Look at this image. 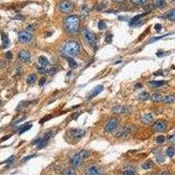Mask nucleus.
Wrapping results in <instances>:
<instances>
[{
	"label": "nucleus",
	"mask_w": 175,
	"mask_h": 175,
	"mask_svg": "<svg viewBox=\"0 0 175 175\" xmlns=\"http://www.w3.org/2000/svg\"><path fill=\"white\" fill-rule=\"evenodd\" d=\"M80 52V45L76 41H68L62 48V54L67 57L76 56Z\"/></svg>",
	"instance_id": "1"
},
{
	"label": "nucleus",
	"mask_w": 175,
	"mask_h": 175,
	"mask_svg": "<svg viewBox=\"0 0 175 175\" xmlns=\"http://www.w3.org/2000/svg\"><path fill=\"white\" fill-rule=\"evenodd\" d=\"M65 26L69 33H76L79 31L80 19L77 16H69L65 19Z\"/></svg>",
	"instance_id": "2"
},
{
	"label": "nucleus",
	"mask_w": 175,
	"mask_h": 175,
	"mask_svg": "<svg viewBox=\"0 0 175 175\" xmlns=\"http://www.w3.org/2000/svg\"><path fill=\"white\" fill-rule=\"evenodd\" d=\"M117 127H118V120L116 118H110L109 120H108L106 124H105L104 131L105 132L107 133H111L116 131Z\"/></svg>",
	"instance_id": "3"
},
{
	"label": "nucleus",
	"mask_w": 175,
	"mask_h": 175,
	"mask_svg": "<svg viewBox=\"0 0 175 175\" xmlns=\"http://www.w3.org/2000/svg\"><path fill=\"white\" fill-rule=\"evenodd\" d=\"M83 36H84L85 40H86V42L88 43V44H89L92 46H96V36L95 33H93L92 32L89 31V30H84V32H83Z\"/></svg>",
	"instance_id": "4"
},
{
	"label": "nucleus",
	"mask_w": 175,
	"mask_h": 175,
	"mask_svg": "<svg viewBox=\"0 0 175 175\" xmlns=\"http://www.w3.org/2000/svg\"><path fill=\"white\" fill-rule=\"evenodd\" d=\"M86 175H105L96 165H90L86 168Z\"/></svg>",
	"instance_id": "5"
},
{
	"label": "nucleus",
	"mask_w": 175,
	"mask_h": 175,
	"mask_svg": "<svg viewBox=\"0 0 175 175\" xmlns=\"http://www.w3.org/2000/svg\"><path fill=\"white\" fill-rule=\"evenodd\" d=\"M59 9L61 12L63 13H68V12H71L72 11V9H73V5L72 4L68 1V0H64L62 2L60 3V5H59Z\"/></svg>",
	"instance_id": "6"
},
{
	"label": "nucleus",
	"mask_w": 175,
	"mask_h": 175,
	"mask_svg": "<svg viewBox=\"0 0 175 175\" xmlns=\"http://www.w3.org/2000/svg\"><path fill=\"white\" fill-rule=\"evenodd\" d=\"M33 39V35L26 31H22L19 33V40L22 43H28Z\"/></svg>",
	"instance_id": "7"
},
{
	"label": "nucleus",
	"mask_w": 175,
	"mask_h": 175,
	"mask_svg": "<svg viewBox=\"0 0 175 175\" xmlns=\"http://www.w3.org/2000/svg\"><path fill=\"white\" fill-rule=\"evenodd\" d=\"M19 59L21 62L23 63H28L31 60V55H30V53L26 50H21L19 53Z\"/></svg>",
	"instance_id": "8"
},
{
	"label": "nucleus",
	"mask_w": 175,
	"mask_h": 175,
	"mask_svg": "<svg viewBox=\"0 0 175 175\" xmlns=\"http://www.w3.org/2000/svg\"><path fill=\"white\" fill-rule=\"evenodd\" d=\"M103 90V85H98V86L95 87L94 89H93L89 93V95H88V96H87V99H89V100L92 99V98H94L95 96H96L97 95H99Z\"/></svg>",
	"instance_id": "9"
},
{
	"label": "nucleus",
	"mask_w": 175,
	"mask_h": 175,
	"mask_svg": "<svg viewBox=\"0 0 175 175\" xmlns=\"http://www.w3.org/2000/svg\"><path fill=\"white\" fill-rule=\"evenodd\" d=\"M81 161V159L80 158L79 153H75V154L71 158V159H70V165H71L72 168L75 169V168H77L78 166H80Z\"/></svg>",
	"instance_id": "10"
},
{
	"label": "nucleus",
	"mask_w": 175,
	"mask_h": 175,
	"mask_svg": "<svg viewBox=\"0 0 175 175\" xmlns=\"http://www.w3.org/2000/svg\"><path fill=\"white\" fill-rule=\"evenodd\" d=\"M166 122L161 121V120L157 121L156 123L153 124V130H154L155 131H159V132H160V131H166Z\"/></svg>",
	"instance_id": "11"
},
{
	"label": "nucleus",
	"mask_w": 175,
	"mask_h": 175,
	"mask_svg": "<svg viewBox=\"0 0 175 175\" xmlns=\"http://www.w3.org/2000/svg\"><path fill=\"white\" fill-rule=\"evenodd\" d=\"M52 134H53V132H52V131H49V132H47L46 135H45L44 138H41L40 143H39V144L37 145L38 149H41V148L45 147V146L46 145V144H47V142H48V141H49L50 138H51Z\"/></svg>",
	"instance_id": "12"
},
{
	"label": "nucleus",
	"mask_w": 175,
	"mask_h": 175,
	"mask_svg": "<svg viewBox=\"0 0 175 175\" xmlns=\"http://www.w3.org/2000/svg\"><path fill=\"white\" fill-rule=\"evenodd\" d=\"M140 121H141V123H143L144 124H150L153 121V116L151 113L144 114L140 117Z\"/></svg>",
	"instance_id": "13"
},
{
	"label": "nucleus",
	"mask_w": 175,
	"mask_h": 175,
	"mask_svg": "<svg viewBox=\"0 0 175 175\" xmlns=\"http://www.w3.org/2000/svg\"><path fill=\"white\" fill-rule=\"evenodd\" d=\"M86 131L83 129H74L71 131V135L74 138H81L85 135Z\"/></svg>",
	"instance_id": "14"
},
{
	"label": "nucleus",
	"mask_w": 175,
	"mask_h": 175,
	"mask_svg": "<svg viewBox=\"0 0 175 175\" xmlns=\"http://www.w3.org/2000/svg\"><path fill=\"white\" fill-rule=\"evenodd\" d=\"M128 110V109L124 106H121V105H116V106H114L112 108V111L114 113H116V114H124V113H126Z\"/></svg>",
	"instance_id": "15"
},
{
	"label": "nucleus",
	"mask_w": 175,
	"mask_h": 175,
	"mask_svg": "<svg viewBox=\"0 0 175 175\" xmlns=\"http://www.w3.org/2000/svg\"><path fill=\"white\" fill-rule=\"evenodd\" d=\"M32 103H30L29 101H21L20 103L18 104V106H17V111H21L23 110L24 109H26V107H27L28 105H30Z\"/></svg>",
	"instance_id": "16"
},
{
	"label": "nucleus",
	"mask_w": 175,
	"mask_h": 175,
	"mask_svg": "<svg viewBox=\"0 0 175 175\" xmlns=\"http://www.w3.org/2000/svg\"><path fill=\"white\" fill-rule=\"evenodd\" d=\"M2 47L3 48H7L8 46H10V39L8 38V36L5 33H2Z\"/></svg>",
	"instance_id": "17"
},
{
	"label": "nucleus",
	"mask_w": 175,
	"mask_h": 175,
	"mask_svg": "<svg viewBox=\"0 0 175 175\" xmlns=\"http://www.w3.org/2000/svg\"><path fill=\"white\" fill-rule=\"evenodd\" d=\"M146 15V13H143V14H139L138 16H135L134 18L130 20V26H134V25L138 24V22L142 19V17H144Z\"/></svg>",
	"instance_id": "18"
},
{
	"label": "nucleus",
	"mask_w": 175,
	"mask_h": 175,
	"mask_svg": "<svg viewBox=\"0 0 175 175\" xmlns=\"http://www.w3.org/2000/svg\"><path fill=\"white\" fill-rule=\"evenodd\" d=\"M38 61H39V65L41 67H43V68H46L49 65V61L45 56H39V59H38Z\"/></svg>",
	"instance_id": "19"
},
{
	"label": "nucleus",
	"mask_w": 175,
	"mask_h": 175,
	"mask_svg": "<svg viewBox=\"0 0 175 175\" xmlns=\"http://www.w3.org/2000/svg\"><path fill=\"white\" fill-rule=\"evenodd\" d=\"M149 84L151 85L152 88H159V87H161L166 84V81H151L149 82Z\"/></svg>",
	"instance_id": "20"
},
{
	"label": "nucleus",
	"mask_w": 175,
	"mask_h": 175,
	"mask_svg": "<svg viewBox=\"0 0 175 175\" xmlns=\"http://www.w3.org/2000/svg\"><path fill=\"white\" fill-rule=\"evenodd\" d=\"M163 96L160 94H153L152 96H151V99L152 102H154V103H160V102L163 101Z\"/></svg>",
	"instance_id": "21"
},
{
	"label": "nucleus",
	"mask_w": 175,
	"mask_h": 175,
	"mask_svg": "<svg viewBox=\"0 0 175 175\" xmlns=\"http://www.w3.org/2000/svg\"><path fill=\"white\" fill-rule=\"evenodd\" d=\"M32 127H33V124H24V125L21 126V127L19 129V134H22V133L27 131L28 130H30Z\"/></svg>",
	"instance_id": "22"
},
{
	"label": "nucleus",
	"mask_w": 175,
	"mask_h": 175,
	"mask_svg": "<svg viewBox=\"0 0 175 175\" xmlns=\"http://www.w3.org/2000/svg\"><path fill=\"white\" fill-rule=\"evenodd\" d=\"M67 61H68V66L70 67L71 68H74L77 67V62L74 61V59L73 57H67Z\"/></svg>",
	"instance_id": "23"
},
{
	"label": "nucleus",
	"mask_w": 175,
	"mask_h": 175,
	"mask_svg": "<svg viewBox=\"0 0 175 175\" xmlns=\"http://www.w3.org/2000/svg\"><path fill=\"white\" fill-rule=\"evenodd\" d=\"M37 80V76L35 74H31L27 76V79H26V81H27L28 84H33V83L36 81Z\"/></svg>",
	"instance_id": "24"
},
{
	"label": "nucleus",
	"mask_w": 175,
	"mask_h": 175,
	"mask_svg": "<svg viewBox=\"0 0 175 175\" xmlns=\"http://www.w3.org/2000/svg\"><path fill=\"white\" fill-rule=\"evenodd\" d=\"M138 98L140 100H142V101H146V100H148L150 98V95L146 91H143V92H141L138 95Z\"/></svg>",
	"instance_id": "25"
},
{
	"label": "nucleus",
	"mask_w": 175,
	"mask_h": 175,
	"mask_svg": "<svg viewBox=\"0 0 175 175\" xmlns=\"http://www.w3.org/2000/svg\"><path fill=\"white\" fill-rule=\"evenodd\" d=\"M163 102L166 103H173L175 102V97L172 95H169V96H166L163 98Z\"/></svg>",
	"instance_id": "26"
},
{
	"label": "nucleus",
	"mask_w": 175,
	"mask_h": 175,
	"mask_svg": "<svg viewBox=\"0 0 175 175\" xmlns=\"http://www.w3.org/2000/svg\"><path fill=\"white\" fill-rule=\"evenodd\" d=\"M79 155H80V158L81 159H86L87 158H89V151L88 150H82L79 152Z\"/></svg>",
	"instance_id": "27"
},
{
	"label": "nucleus",
	"mask_w": 175,
	"mask_h": 175,
	"mask_svg": "<svg viewBox=\"0 0 175 175\" xmlns=\"http://www.w3.org/2000/svg\"><path fill=\"white\" fill-rule=\"evenodd\" d=\"M89 7L88 6H86V5H82L81 6V17H86L87 15L89 14Z\"/></svg>",
	"instance_id": "28"
},
{
	"label": "nucleus",
	"mask_w": 175,
	"mask_h": 175,
	"mask_svg": "<svg viewBox=\"0 0 175 175\" xmlns=\"http://www.w3.org/2000/svg\"><path fill=\"white\" fill-rule=\"evenodd\" d=\"M62 175H76V172L74 168H68L63 172Z\"/></svg>",
	"instance_id": "29"
},
{
	"label": "nucleus",
	"mask_w": 175,
	"mask_h": 175,
	"mask_svg": "<svg viewBox=\"0 0 175 175\" xmlns=\"http://www.w3.org/2000/svg\"><path fill=\"white\" fill-rule=\"evenodd\" d=\"M153 3L157 7H164L166 5V0H153Z\"/></svg>",
	"instance_id": "30"
},
{
	"label": "nucleus",
	"mask_w": 175,
	"mask_h": 175,
	"mask_svg": "<svg viewBox=\"0 0 175 175\" xmlns=\"http://www.w3.org/2000/svg\"><path fill=\"white\" fill-rule=\"evenodd\" d=\"M166 155H167L168 157H170V158H172V157L174 155L175 153V149L173 146H170V147L167 148V150H166Z\"/></svg>",
	"instance_id": "31"
},
{
	"label": "nucleus",
	"mask_w": 175,
	"mask_h": 175,
	"mask_svg": "<svg viewBox=\"0 0 175 175\" xmlns=\"http://www.w3.org/2000/svg\"><path fill=\"white\" fill-rule=\"evenodd\" d=\"M165 17H166V19H169L173 21H175V10H173L170 12H168Z\"/></svg>",
	"instance_id": "32"
},
{
	"label": "nucleus",
	"mask_w": 175,
	"mask_h": 175,
	"mask_svg": "<svg viewBox=\"0 0 175 175\" xmlns=\"http://www.w3.org/2000/svg\"><path fill=\"white\" fill-rule=\"evenodd\" d=\"M151 166H152V161L151 160H147L142 165V167L144 169H150V168H151Z\"/></svg>",
	"instance_id": "33"
},
{
	"label": "nucleus",
	"mask_w": 175,
	"mask_h": 175,
	"mask_svg": "<svg viewBox=\"0 0 175 175\" xmlns=\"http://www.w3.org/2000/svg\"><path fill=\"white\" fill-rule=\"evenodd\" d=\"M156 160H157V162H159V163H162V162H164L165 161V158H164V156H163L162 154H158V155H156Z\"/></svg>",
	"instance_id": "34"
},
{
	"label": "nucleus",
	"mask_w": 175,
	"mask_h": 175,
	"mask_svg": "<svg viewBox=\"0 0 175 175\" xmlns=\"http://www.w3.org/2000/svg\"><path fill=\"white\" fill-rule=\"evenodd\" d=\"M107 27V25H106V23L104 22V21H99V23H98V28H99L100 30H104L105 28Z\"/></svg>",
	"instance_id": "35"
},
{
	"label": "nucleus",
	"mask_w": 175,
	"mask_h": 175,
	"mask_svg": "<svg viewBox=\"0 0 175 175\" xmlns=\"http://www.w3.org/2000/svg\"><path fill=\"white\" fill-rule=\"evenodd\" d=\"M166 141V138L164 136H159L157 138V143L158 144H163V143Z\"/></svg>",
	"instance_id": "36"
},
{
	"label": "nucleus",
	"mask_w": 175,
	"mask_h": 175,
	"mask_svg": "<svg viewBox=\"0 0 175 175\" xmlns=\"http://www.w3.org/2000/svg\"><path fill=\"white\" fill-rule=\"evenodd\" d=\"M58 71H59V68H56V67H54V68H52L49 71H47V72L49 73L50 74H56Z\"/></svg>",
	"instance_id": "37"
},
{
	"label": "nucleus",
	"mask_w": 175,
	"mask_h": 175,
	"mask_svg": "<svg viewBox=\"0 0 175 175\" xmlns=\"http://www.w3.org/2000/svg\"><path fill=\"white\" fill-rule=\"evenodd\" d=\"M131 1L137 4H145L147 2V0H131Z\"/></svg>",
	"instance_id": "38"
},
{
	"label": "nucleus",
	"mask_w": 175,
	"mask_h": 175,
	"mask_svg": "<svg viewBox=\"0 0 175 175\" xmlns=\"http://www.w3.org/2000/svg\"><path fill=\"white\" fill-rule=\"evenodd\" d=\"M36 156H37V155L33 154V155H30V156L26 157L25 159H22V162H26V161L30 160V159H33V158H34V157H36Z\"/></svg>",
	"instance_id": "39"
},
{
	"label": "nucleus",
	"mask_w": 175,
	"mask_h": 175,
	"mask_svg": "<svg viewBox=\"0 0 175 175\" xmlns=\"http://www.w3.org/2000/svg\"><path fill=\"white\" fill-rule=\"evenodd\" d=\"M123 175H136V174H135L134 172L131 171V170H126V171H124V173H123Z\"/></svg>",
	"instance_id": "40"
},
{
	"label": "nucleus",
	"mask_w": 175,
	"mask_h": 175,
	"mask_svg": "<svg viewBox=\"0 0 175 175\" xmlns=\"http://www.w3.org/2000/svg\"><path fill=\"white\" fill-rule=\"evenodd\" d=\"M168 141H169L170 143H172V144H173V143H175V133L173 135H171V136L169 137V138H168Z\"/></svg>",
	"instance_id": "41"
},
{
	"label": "nucleus",
	"mask_w": 175,
	"mask_h": 175,
	"mask_svg": "<svg viewBox=\"0 0 175 175\" xmlns=\"http://www.w3.org/2000/svg\"><path fill=\"white\" fill-rule=\"evenodd\" d=\"M38 71H39L40 74H46L47 72V70H46V68H43V67H40V68H38Z\"/></svg>",
	"instance_id": "42"
},
{
	"label": "nucleus",
	"mask_w": 175,
	"mask_h": 175,
	"mask_svg": "<svg viewBox=\"0 0 175 175\" xmlns=\"http://www.w3.org/2000/svg\"><path fill=\"white\" fill-rule=\"evenodd\" d=\"M41 138H36L35 140H33V145H38V144L40 143Z\"/></svg>",
	"instance_id": "43"
},
{
	"label": "nucleus",
	"mask_w": 175,
	"mask_h": 175,
	"mask_svg": "<svg viewBox=\"0 0 175 175\" xmlns=\"http://www.w3.org/2000/svg\"><path fill=\"white\" fill-rule=\"evenodd\" d=\"M167 35H168V34H166V35H163V36H159V37H156V38H154V39H151V40L150 41V43L155 42V41L159 40V39H162V38L166 37V36H167Z\"/></svg>",
	"instance_id": "44"
},
{
	"label": "nucleus",
	"mask_w": 175,
	"mask_h": 175,
	"mask_svg": "<svg viewBox=\"0 0 175 175\" xmlns=\"http://www.w3.org/2000/svg\"><path fill=\"white\" fill-rule=\"evenodd\" d=\"M4 57H5L7 60H11V58H12V54H11V52H7V53H5Z\"/></svg>",
	"instance_id": "45"
},
{
	"label": "nucleus",
	"mask_w": 175,
	"mask_h": 175,
	"mask_svg": "<svg viewBox=\"0 0 175 175\" xmlns=\"http://www.w3.org/2000/svg\"><path fill=\"white\" fill-rule=\"evenodd\" d=\"M112 41V34H108L107 37H106V42L110 43Z\"/></svg>",
	"instance_id": "46"
},
{
	"label": "nucleus",
	"mask_w": 175,
	"mask_h": 175,
	"mask_svg": "<svg viewBox=\"0 0 175 175\" xmlns=\"http://www.w3.org/2000/svg\"><path fill=\"white\" fill-rule=\"evenodd\" d=\"M34 29H35L34 26H33V25H31V26H28V27H27V29H26V32H28V33H31L32 32L34 31Z\"/></svg>",
	"instance_id": "47"
},
{
	"label": "nucleus",
	"mask_w": 175,
	"mask_h": 175,
	"mask_svg": "<svg viewBox=\"0 0 175 175\" xmlns=\"http://www.w3.org/2000/svg\"><path fill=\"white\" fill-rule=\"evenodd\" d=\"M105 7V4H99L96 7V10H98V11H102V10H103Z\"/></svg>",
	"instance_id": "48"
},
{
	"label": "nucleus",
	"mask_w": 175,
	"mask_h": 175,
	"mask_svg": "<svg viewBox=\"0 0 175 175\" xmlns=\"http://www.w3.org/2000/svg\"><path fill=\"white\" fill-rule=\"evenodd\" d=\"M45 83H46V78H44V77H43V78H41V79L39 80V86H40V87H42L43 85L45 84Z\"/></svg>",
	"instance_id": "49"
},
{
	"label": "nucleus",
	"mask_w": 175,
	"mask_h": 175,
	"mask_svg": "<svg viewBox=\"0 0 175 175\" xmlns=\"http://www.w3.org/2000/svg\"><path fill=\"white\" fill-rule=\"evenodd\" d=\"M154 28L157 32H159V31H161V29H162V26H161L160 24H157L156 26H154Z\"/></svg>",
	"instance_id": "50"
},
{
	"label": "nucleus",
	"mask_w": 175,
	"mask_h": 175,
	"mask_svg": "<svg viewBox=\"0 0 175 175\" xmlns=\"http://www.w3.org/2000/svg\"><path fill=\"white\" fill-rule=\"evenodd\" d=\"M14 159H15V156H11L10 159H8L7 160H5V163H8V164H10V163H11L13 160H14Z\"/></svg>",
	"instance_id": "51"
},
{
	"label": "nucleus",
	"mask_w": 175,
	"mask_h": 175,
	"mask_svg": "<svg viewBox=\"0 0 175 175\" xmlns=\"http://www.w3.org/2000/svg\"><path fill=\"white\" fill-rule=\"evenodd\" d=\"M50 118H51V116H48V117H46H46H44L43 119H41L39 123H40V124H43V123H44L45 121H47V120H49Z\"/></svg>",
	"instance_id": "52"
},
{
	"label": "nucleus",
	"mask_w": 175,
	"mask_h": 175,
	"mask_svg": "<svg viewBox=\"0 0 175 175\" xmlns=\"http://www.w3.org/2000/svg\"><path fill=\"white\" fill-rule=\"evenodd\" d=\"M11 137V135H8V136H6V138H2V139L0 140V142H3V141H5L6 139H8V138Z\"/></svg>",
	"instance_id": "53"
},
{
	"label": "nucleus",
	"mask_w": 175,
	"mask_h": 175,
	"mask_svg": "<svg viewBox=\"0 0 175 175\" xmlns=\"http://www.w3.org/2000/svg\"><path fill=\"white\" fill-rule=\"evenodd\" d=\"M160 175H170V174L168 172H162V173H160Z\"/></svg>",
	"instance_id": "54"
},
{
	"label": "nucleus",
	"mask_w": 175,
	"mask_h": 175,
	"mask_svg": "<svg viewBox=\"0 0 175 175\" xmlns=\"http://www.w3.org/2000/svg\"><path fill=\"white\" fill-rule=\"evenodd\" d=\"M142 87V84H140V83H138V84L136 85V88H138V89H140Z\"/></svg>",
	"instance_id": "55"
},
{
	"label": "nucleus",
	"mask_w": 175,
	"mask_h": 175,
	"mask_svg": "<svg viewBox=\"0 0 175 175\" xmlns=\"http://www.w3.org/2000/svg\"><path fill=\"white\" fill-rule=\"evenodd\" d=\"M113 1H115V2H123L124 0H113Z\"/></svg>",
	"instance_id": "56"
},
{
	"label": "nucleus",
	"mask_w": 175,
	"mask_h": 175,
	"mask_svg": "<svg viewBox=\"0 0 175 175\" xmlns=\"http://www.w3.org/2000/svg\"><path fill=\"white\" fill-rule=\"evenodd\" d=\"M173 1H174V2H175V0H173Z\"/></svg>",
	"instance_id": "57"
}]
</instances>
